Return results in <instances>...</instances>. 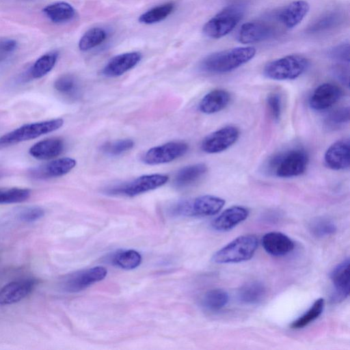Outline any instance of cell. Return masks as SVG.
Wrapping results in <instances>:
<instances>
[{
  "label": "cell",
  "mask_w": 350,
  "mask_h": 350,
  "mask_svg": "<svg viewBox=\"0 0 350 350\" xmlns=\"http://www.w3.org/2000/svg\"><path fill=\"white\" fill-rule=\"evenodd\" d=\"M141 262V254L133 250L118 251L111 258V262L114 265L126 270L135 269Z\"/></svg>",
  "instance_id": "29"
},
{
  "label": "cell",
  "mask_w": 350,
  "mask_h": 350,
  "mask_svg": "<svg viewBox=\"0 0 350 350\" xmlns=\"http://www.w3.org/2000/svg\"><path fill=\"white\" fill-rule=\"evenodd\" d=\"M30 195L31 191L26 188H0V204L22 202Z\"/></svg>",
  "instance_id": "35"
},
{
  "label": "cell",
  "mask_w": 350,
  "mask_h": 350,
  "mask_svg": "<svg viewBox=\"0 0 350 350\" xmlns=\"http://www.w3.org/2000/svg\"><path fill=\"white\" fill-rule=\"evenodd\" d=\"M55 89L64 96L75 97L79 92L77 78L71 74H64L58 77L54 83Z\"/></svg>",
  "instance_id": "34"
},
{
  "label": "cell",
  "mask_w": 350,
  "mask_h": 350,
  "mask_svg": "<svg viewBox=\"0 0 350 350\" xmlns=\"http://www.w3.org/2000/svg\"><path fill=\"white\" fill-rule=\"evenodd\" d=\"M342 91L339 86L332 83L319 85L311 94L310 106L314 110L321 111L330 108L341 98Z\"/></svg>",
  "instance_id": "13"
},
{
  "label": "cell",
  "mask_w": 350,
  "mask_h": 350,
  "mask_svg": "<svg viewBox=\"0 0 350 350\" xmlns=\"http://www.w3.org/2000/svg\"><path fill=\"white\" fill-rule=\"evenodd\" d=\"M141 58L142 55L139 52L118 55L108 62L103 69V73L109 77L120 76L135 67Z\"/></svg>",
  "instance_id": "18"
},
{
  "label": "cell",
  "mask_w": 350,
  "mask_h": 350,
  "mask_svg": "<svg viewBox=\"0 0 350 350\" xmlns=\"http://www.w3.org/2000/svg\"><path fill=\"white\" fill-rule=\"evenodd\" d=\"M268 111L271 118L278 120L282 113V99L278 93L273 92L269 94L267 98Z\"/></svg>",
  "instance_id": "39"
},
{
  "label": "cell",
  "mask_w": 350,
  "mask_h": 350,
  "mask_svg": "<svg viewBox=\"0 0 350 350\" xmlns=\"http://www.w3.org/2000/svg\"><path fill=\"white\" fill-rule=\"evenodd\" d=\"M224 204L225 200L219 197L204 195L179 201L172 207V213L189 217L211 216L219 213Z\"/></svg>",
  "instance_id": "5"
},
{
  "label": "cell",
  "mask_w": 350,
  "mask_h": 350,
  "mask_svg": "<svg viewBox=\"0 0 350 350\" xmlns=\"http://www.w3.org/2000/svg\"><path fill=\"white\" fill-rule=\"evenodd\" d=\"M36 282L25 279L11 282L0 289V305L15 304L26 296L33 289Z\"/></svg>",
  "instance_id": "16"
},
{
  "label": "cell",
  "mask_w": 350,
  "mask_h": 350,
  "mask_svg": "<svg viewBox=\"0 0 350 350\" xmlns=\"http://www.w3.org/2000/svg\"><path fill=\"white\" fill-rule=\"evenodd\" d=\"M107 273V269L100 266L80 270L66 275L63 279L62 287L66 292H79L103 280Z\"/></svg>",
  "instance_id": "8"
},
{
  "label": "cell",
  "mask_w": 350,
  "mask_h": 350,
  "mask_svg": "<svg viewBox=\"0 0 350 350\" xmlns=\"http://www.w3.org/2000/svg\"><path fill=\"white\" fill-rule=\"evenodd\" d=\"M309 230L313 236L322 238L334 234L336 231V226L327 217H318L310 222Z\"/></svg>",
  "instance_id": "33"
},
{
  "label": "cell",
  "mask_w": 350,
  "mask_h": 350,
  "mask_svg": "<svg viewBox=\"0 0 350 350\" xmlns=\"http://www.w3.org/2000/svg\"><path fill=\"white\" fill-rule=\"evenodd\" d=\"M265 250L274 256H282L289 254L295 247L293 241L284 233L270 232L262 238Z\"/></svg>",
  "instance_id": "19"
},
{
  "label": "cell",
  "mask_w": 350,
  "mask_h": 350,
  "mask_svg": "<svg viewBox=\"0 0 350 350\" xmlns=\"http://www.w3.org/2000/svg\"><path fill=\"white\" fill-rule=\"evenodd\" d=\"M207 171L204 163H196L180 169L175 176L174 184L178 187H187L203 176Z\"/></svg>",
  "instance_id": "26"
},
{
  "label": "cell",
  "mask_w": 350,
  "mask_h": 350,
  "mask_svg": "<svg viewBox=\"0 0 350 350\" xmlns=\"http://www.w3.org/2000/svg\"><path fill=\"white\" fill-rule=\"evenodd\" d=\"M308 156L302 149H293L277 156L272 161L277 176L291 178L302 174L306 170Z\"/></svg>",
  "instance_id": "7"
},
{
  "label": "cell",
  "mask_w": 350,
  "mask_h": 350,
  "mask_svg": "<svg viewBox=\"0 0 350 350\" xmlns=\"http://www.w3.org/2000/svg\"><path fill=\"white\" fill-rule=\"evenodd\" d=\"M326 165L334 170L347 169L350 164V144L348 139L338 140L332 144L324 155Z\"/></svg>",
  "instance_id": "15"
},
{
  "label": "cell",
  "mask_w": 350,
  "mask_h": 350,
  "mask_svg": "<svg viewBox=\"0 0 350 350\" xmlns=\"http://www.w3.org/2000/svg\"><path fill=\"white\" fill-rule=\"evenodd\" d=\"M167 180L168 176L163 174L144 175L118 188L113 189L111 192L133 197L155 189L165 185Z\"/></svg>",
  "instance_id": "11"
},
{
  "label": "cell",
  "mask_w": 350,
  "mask_h": 350,
  "mask_svg": "<svg viewBox=\"0 0 350 350\" xmlns=\"http://www.w3.org/2000/svg\"><path fill=\"white\" fill-rule=\"evenodd\" d=\"M134 142L130 139H119L108 142L102 146L103 151L111 156H118L131 150Z\"/></svg>",
  "instance_id": "37"
},
{
  "label": "cell",
  "mask_w": 350,
  "mask_h": 350,
  "mask_svg": "<svg viewBox=\"0 0 350 350\" xmlns=\"http://www.w3.org/2000/svg\"><path fill=\"white\" fill-rule=\"evenodd\" d=\"M187 150L188 145L183 142H170L149 149L143 161L148 165L168 163L183 156Z\"/></svg>",
  "instance_id": "10"
},
{
  "label": "cell",
  "mask_w": 350,
  "mask_h": 350,
  "mask_svg": "<svg viewBox=\"0 0 350 350\" xmlns=\"http://www.w3.org/2000/svg\"><path fill=\"white\" fill-rule=\"evenodd\" d=\"M63 124L62 118H55L24 124L0 137V150L53 132Z\"/></svg>",
  "instance_id": "3"
},
{
  "label": "cell",
  "mask_w": 350,
  "mask_h": 350,
  "mask_svg": "<svg viewBox=\"0 0 350 350\" xmlns=\"http://www.w3.org/2000/svg\"><path fill=\"white\" fill-rule=\"evenodd\" d=\"M329 55L334 59L342 61L349 60V45L348 43H342L334 47L329 51Z\"/></svg>",
  "instance_id": "41"
},
{
  "label": "cell",
  "mask_w": 350,
  "mask_h": 350,
  "mask_svg": "<svg viewBox=\"0 0 350 350\" xmlns=\"http://www.w3.org/2000/svg\"><path fill=\"white\" fill-rule=\"evenodd\" d=\"M324 306V299H317L305 313L292 322L291 327L297 329L308 325L321 316L323 311Z\"/></svg>",
  "instance_id": "31"
},
{
  "label": "cell",
  "mask_w": 350,
  "mask_h": 350,
  "mask_svg": "<svg viewBox=\"0 0 350 350\" xmlns=\"http://www.w3.org/2000/svg\"><path fill=\"white\" fill-rule=\"evenodd\" d=\"M7 57L0 50V62L5 59Z\"/></svg>",
  "instance_id": "42"
},
{
  "label": "cell",
  "mask_w": 350,
  "mask_h": 350,
  "mask_svg": "<svg viewBox=\"0 0 350 350\" xmlns=\"http://www.w3.org/2000/svg\"><path fill=\"white\" fill-rule=\"evenodd\" d=\"M239 130L234 126H226L208 135L202 142V149L206 153L223 152L232 146L239 137Z\"/></svg>",
  "instance_id": "9"
},
{
  "label": "cell",
  "mask_w": 350,
  "mask_h": 350,
  "mask_svg": "<svg viewBox=\"0 0 350 350\" xmlns=\"http://www.w3.org/2000/svg\"><path fill=\"white\" fill-rule=\"evenodd\" d=\"M328 124L337 126L347 123L349 120V107H342L333 111L327 117Z\"/></svg>",
  "instance_id": "40"
},
{
  "label": "cell",
  "mask_w": 350,
  "mask_h": 350,
  "mask_svg": "<svg viewBox=\"0 0 350 350\" xmlns=\"http://www.w3.org/2000/svg\"><path fill=\"white\" fill-rule=\"evenodd\" d=\"M273 33L274 29L269 23L262 21H250L241 25L237 40L242 44H253L269 38Z\"/></svg>",
  "instance_id": "14"
},
{
  "label": "cell",
  "mask_w": 350,
  "mask_h": 350,
  "mask_svg": "<svg viewBox=\"0 0 350 350\" xmlns=\"http://www.w3.org/2000/svg\"><path fill=\"white\" fill-rule=\"evenodd\" d=\"M59 53L50 51L40 57L29 70L28 76L31 79H40L49 73L55 66Z\"/></svg>",
  "instance_id": "27"
},
{
  "label": "cell",
  "mask_w": 350,
  "mask_h": 350,
  "mask_svg": "<svg viewBox=\"0 0 350 350\" xmlns=\"http://www.w3.org/2000/svg\"><path fill=\"white\" fill-rule=\"evenodd\" d=\"M310 10L309 3L304 0L291 2L280 10L277 15L278 20L286 28L297 26L303 20Z\"/></svg>",
  "instance_id": "21"
},
{
  "label": "cell",
  "mask_w": 350,
  "mask_h": 350,
  "mask_svg": "<svg viewBox=\"0 0 350 350\" xmlns=\"http://www.w3.org/2000/svg\"><path fill=\"white\" fill-rule=\"evenodd\" d=\"M46 16L54 23H64L72 20L75 10L68 3L59 1L46 5L42 10Z\"/></svg>",
  "instance_id": "24"
},
{
  "label": "cell",
  "mask_w": 350,
  "mask_h": 350,
  "mask_svg": "<svg viewBox=\"0 0 350 350\" xmlns=\"http://www.w3.org/2000/svg\"><path fill=\"white\" fill-rule=\"evenodd\" d=\"M44 215V211L41 207L28 206L18 213V218L21 221L31 223L40 219Z\"/></svg>",
  "instance_id": "38"
},
{
  "label": "cell",
  "mask_w": 350,
  "mask_h": 350,
  "mask_svg": "<svg viewBox=\"0 0 350 350\" xmlns=\"http://www.w3.org/2000/svg\"><path fill=\"white\" fill-rule=\"evenodd\" d=\"M266 288L259 281H251L243 284L238 291L239 300L245 304L253 305L260 303L265 297Z\"/></svg>",
  "instance_id": "25"
},
{
  "label": "cell",
  "mask_w": 350,
  "mask_h": 350,
  "mask_svg": "<svg viewBox=\"0 0 350 350\" xmlns=\"http://www.w3.org/2000/svg\"><path fill=\"white\" fill-rule=\"evenodd\" d=\"M64 149V142L59 137H51L33 144L29 150L33 157L39 160H49L58 157Z\"/></svg>",
  "instance_id": "22"
},
{
  "label": "cell",
  "mask_w": 350,
  "mask_h": 350,
  "mask_svg": "<svg viewBox=\"0 0 350 350\" xmlns=\"http://www.w3.org/2000/svg\"><path fill=\"white\" fill-rule=\"evenodd\" d=\"M340 20V15L338 12H332L325 14L314 22L308 31L310 32H319L332 28L336 25Z\"/></svg>",
  "instance_id": "36"
},
{
  "label": "cell",
  "mask_w": 350,
  "mask_h": 350,
  "mask_svg": "<svg viewBox=\"0 0 350 350\" xmlns=\"http://www.w3.org/2000/svg\"><path fill=\"white\" fill-rule=\"evenodd\" d=\"M258 247V239L253 234L239 236L213 256L216 263H235L252 258Z\"/></svg>",
  "instance_id": "2"
},
{
  "label": "cell",
  "mask_w": 350,
  "mask_h": 350,
  "mask_svg": "<svg viewBox=\"0 0 350 350\" xmlns=\"http://www.w3.org/2000/svg\"><path fill=\"white\" fill-rule=\"evenodd\" d=\"M249 213V210L244 206H231L224 210L212 221V227L218 231L230 230L245 221Z\"/></svg>",
  "instance_id": "20"
},
{
  "label": "cell",
  "mask_w": 350,
  "mask_h": 350,
  "mask_svg": "<svg viewBox=\"0 0 350 350\" xmlns=\"http://www.w3.org/2000/svg\"><path fill=\"white\" fill-rule=\"evenodd\" d=\"M230 101V94L223 89H215L207 93L201 100L199 109L206 114L223 110Z\"/></svg>",
  "instance_id": "23"
},
{
  "label": "cell",
  "mask_w": 350,
  "mask_h": 350,
  "mask_svg": "<svg viewBox=\"0 0 350 350\" xmlns=\"http://www.w3.org/2000/svg\"><path fill=\"white\" fill-rule=\"evenodd\" d=\"M229 300L228 293L220 288L207 291L202 299V306L206 310L215 312L226 306Z\"/></svg>",
  "instance_id": "28"
},
{
  "label": "cell",
  "mask_w": 350,
  "mask_h": 350,
  "mask_svg": "<svg viewBox=\"0 0 350 350\" xmlns=\"http://www.w3.org/2000/svg\"><path fill=\"white\" fill-rule=\"evenodd\" d=\"M334 286V301L345 299L349 295V258H347L337 265L330 273Z\"/></svg>",
  "instance_id": "17"
},
{
  "label": "cell",
  "mask_w": 350,
  "mask_h": 350,
  "mask_svg": "<svg viewBox=\"0 0 350 350\" xmlns=\"http://www.w3.org/2000/svg\"><path fill=\"white\" fill-rule=\"evenodd\" d=\"M308 64V60L303 55H288L267 63L263 72L273 80H292L301 76Z\"/></svg>",
  "instance_id": "4"
},
{
  "label": "cell",
  "mask_w": 350,
  "mask_h": 350,
  "mask_svg": "<svg viewBox=\"0 0 350 350\" xmlns=\"http://www.w3.org/2000/svg\"><path fill=\"white\" fill-rule=\"evenodd\" d=\"M243 15V10L237 5H230L211 18L203 27V33L211 38H220L237 26Z\"/></svg>",
  "instance_id": "6"
},
{
  "label": "cell",
  "mask_w": 350,
  "mask_h": 350,
  "mask_svg": "<svg viewBox=\"0 0 350 350\" xmlns=\"http://www.w3.org/2000/svg\"><path fill=\"white\" fill-rule=\"evenodd\" d=\"M76 163V161L72 158L63 157L33 167L28 174L31 178L37 180L59 177L71 171Z\"/></svg>",
  "instance_id": "12"
},
{
  "label": "cell",
  "mask_w": 350,
  "mask_h": 350,
  "mask_svg": "<svg viewBox=\"0 0 350 350\" xmlns=\"http://www.w3.org/2000/svg\"><path fill=\"white\" fill-rule=\"evenodd\" d=\"M174 3L168 2L154 7L142 14L139 17V21L146 25L159 23L166 18L174 10Z\"/></svg>",
  "instance_id": "30"
},
{
  "label": "cell",
  "mask_w": 350,
  "mask_h": 350,
  "mask_svg": "<svg viewBox=\"0 0 350 350\" xmlns=\"http://www.w3.org/2000/svg\"><path fill=\"white\" fill-rule=\"evenodd\" d=\"M254 46H239L211 53L201 62L202 70L215 74L230 72L250 61L256 54Z\"/></svg>",
  "instance_id": "1"
},
{
  "label": "cell",
  "mask_w": 350,
  "mask_h": 350,
  "mask_svg": "<svg viewBox=\"0 0 350 350\" xmlns=\"http://www.w3.org/2000/svg\"><path fill=\"white\" fill-rule=\"evenodd\" d=\"M106 31L100 27H93L87 31L79 42V49L82 51H89L104 42Z\"/></svg>",
  "instance_id": "32"
}]
</instances>
